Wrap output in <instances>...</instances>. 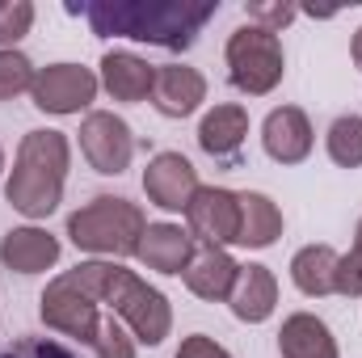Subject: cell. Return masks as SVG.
I'll return each mask as SVG.
<instances>
[{"instance_id":"31","label":"cell","mask_w":362,"mask_h":358,"mask_svg":"<svg viewBox=\"0 0 362 358\" xmlns=\"http://www.w3.org/2000/svg\"><path fill=\"white\" fill-rule=\"evenodd\" d=\"M0 173H4V148H0Z\"/></svg>"},{"instance_id":"23","label":"cell","mask_w":362,"mask_h":358,"mask_svg":"<svg viewBox=\"0 0 362 358\" xmlns=\"http://www.w3.org/2000/svg\"><path fill=\"white\" fill-rule=\"evenodd\" d=\"M34 76H38V68L25 51H0V101H13V97L30 93Z\"/></svg>"},{"instance_id":"5","label":"cell","mask_w":362,"mask_h":358,"mask_svg":"<svg viewBox=\"0 0 362 358\" xmlns=\"http://www.w3.org/2000/svg\"><path fill=\"white\" fill-rule=\"evenodd\" d=\"M38 316L51 333L72 337L81 346H93L97 329H101V304L93 295H85L68 274H55L47 282V291L38 295Z\"/></svg>"},{"instance_id":"16","label":"cell","mask_w":362,"mask_h":358,"mask_svg":"<svg viewBox=\"0 0 362 358\" xmlns=\"http://www.w3.org/2000/svg\"><path fill=\"white\" fill-rule=\"evenodd\" d=\"M228 308L240 325H266L278 312V274L262 262H245L228 295Z\"/></svg>"},{"instance_id":"22","label":"cell","mask_w":362,"mask_h":358,"mask_svg":"<svg viewBox=\"0 0 362 358\" xmlns=\"http://www.w3.org/2000/svg\"><path fill=\"white\" fill-rule=\"evenodd\" d=\"M325 148L337 169H362V114H337L325 131Z\"/></svg>"},{"instance_id":"17","label":"cell","mask_w":362,"mask_h":358,"mask_svg":"<svg viewBox=\"0 0 362 358\" xmlns=\"http://www.w3.org/2000/svg\"><path fill=\"white\" fill-rule=\"evenodd\" d=\"M194 253H198V245H194L189 228L160 219V224H148V232H144V241H139V253H135V258H139L148 270H156V274L181 278L185 266L194 262Z\"/></svg>"},{"instance_id":"9","label":"cell","mask_w":362,"mask_h":358,"mask_svg":"<svg viewBox=\"0 0 362 358\" xmlns=\"http://www.w3.org/2000/svg\"><path fill=\"white\" fill-rule=\"evenodd\" d=\"M198 185L202 181H198L194 161L181 156V152H156L148 161V169H144V194H148V202L160 207V211H169V215H185V207L194 202Z\"/></svg>"},{"instance_id":"6","label":"cell","mask_w":362,"mask_h":358,"mask_svg":"<svg viewBox=\"0 0 362 358\" xmlns=\"http://www.w3.org/2000/svg\"><path fill=\"white\" fill-rule=\"evenodd\" d=\"M97 93H101V81H97L93 68L59 59V64L38 68L34 89H30V101H34V110H42V114L72 118V114H85V110H89L93 101H97Z\"/></svg>"},{"instance_id":"13","label":"cell","mask_w":362,"mask_h":358,"mask_svg":"<svg viewBox=\"0 0 362 358\" xmlns=\"http://www.w3.org/2000/svg\"><path fill=\"white\" fill-rule=\"evenodd\" d=\"M64 245L55 232L38 228V224H21V228H8L0 236V266L13 270V274H47V270L59 262Z\"/></svg>"},{"instance_id":"3","label":"cell","mask_w":362,"mask_h":358,"mask_svg":"<svg viewBox=\"0 0 362 358\" xmlns=\"http://www.w3.org/2000/svg\"><path fill=\"white\" fill-rule=\"evenodd\" d=\"M223 64H228V81L232 89L245 93V97H266L282 85L286 76V51H282V38L245 21L228 34V47H223Z\"/></svg>"},{"instance_id":"20","label":"cell","mask_w":362,"mask_h":358,"mask_svg":"<svg viewBox=\"0 0 362 358\" xmlns=\"http://www.w3.org/2000/svg\"><path fill=\"white\" fill-rule=\"evenodd\" d=\"M240 194V232L236 245L240 249H270L282 236V207L262 190H236Z\"/></svg>"},{"instance_id":"18","label":"cell","mask_w":362,"mask_h":358,"mask_svg":"<svg viewBox=\"0 0 362 358\" xmlns=\"http://www.w3.org/2000/svg\"><path fill=\"white\" fill-rule=\"evenodd\" d=\"M236 274H240V262L228 253V249H202L194 253V262L185 266V291L206 299V304H228L232 287H236Z\"/></svg>"},{"instance_id":"7","label":"cell","mask_w":362,"mask_h":358,"mask_svg":"<svg viewBox=\"0 0 362 358\" xmlns=\"http://www.w3.org/2000/svg\"><path fill=\"white\" fill-rule=\"evenodd\" d=\"M81 156L89 161L93 173L101 178H122L135 161V131L127 118H118L114 110H89L81 118Z\"/></svg>"},{"instance_id":"21","label":"cell","mask_w":362,"mask_h":358,"mask_svg":"<svg viewBox=\"0 0 362 358\" xmlns=\"http://www.w3.org/2000/svg\"><path fill=\"white\" fill-rule=\"evenodd\" d=\"M337 262H341V253L333 245H303L291 258V282H295V291L308 295V299L333 295V287H337Z\"/></svg>"},{"instance_id":"1","label":"cell","mask_w":362,"mask_h":358,"mask_svg":"<svg viewBox=\"0 0 362 358\" xmlns=\"http://www.w3.org/2000/svg\"><path fill=\"white\" fill-rule=\"evenodd\" d=\"M219 0H93L85 4L97 38H131L165 51H189L215 21Z\"/></svg>"},{"instance_id":"10","label":"cell","mask_w":362,"mask_h":358,"mask_svg":"<svg viewBox=\"0 0 362 358\" xmlns=\"http://www.w3.org/2000/svg\"><path fill=\"white\" fill-rule=\"evenodd\" d=\"M64 185H68V178H55V173H47V169H34V165H25V161H13V169H8V178H4V202H8L17 215H25L30 224H38V219H47V215L59 211Z\"/></svg>"},{"instance_id":"2","label":"cell","mask_w":362,"mask_h":358,"mask_svg":"<svg viewBox=\"0 0 362 358\" xmlns=\"http://www.w3.org/2000/svg\"><path fill=\"white\" fill-rule=\"evenodd\" d=\"M144 232H148L144 207L131 202V198H122V194H97V198L81 202V207L68 215V241H72L81 253L105 258V262L135 258Z\"/></svg>"},{"instance_id":"26","label":"cell","mask_w":362,"mask_h":358,"mask_svg":"<svg viewBox=\"0 0 362 358\" xmlns=\"http://www.w3.org/2000/svg\"><path fill=\"white\" fill-rule=\"evenodd\" d=\"M333 295L362 299V219H358V228H354L350 253H341V262H337V287H333Z\"/></svg>"},{"instance_id":"11","label":"cell","mask_w":362,"mask_h":358,"mask_svg":"<svg viewBox=\"0 0 362 358\" xmlns=\"http://www.w3.org/2000/svg\"><path fill=\"white\" fill-rule=\"evenodd\" d=\"M262 148L274 165H303L316 148V131L308 110L299 105H274L262 122Z\"/></svg>"},{"instance_id":"27","label":"cell","mask_w":362,"mask_h":358,"mask_svg":"<svg viewBox=\"0 0 362 358\" xmlns=\"http://www.w3.org/2000/svg\"><path fill=\"white\" fill-rule=\"evenodd\" d=\"M245 17L253 25L270 30V34H282L299 17V4H291V0H253V4H245Z\"/></svg>"},{"instance_id":"15","label":"cell","mask_w":362,"mask_h":358,"mask_svg":"<svg viewBox=\"0 0 362 358\" xmlns=\"http://www.w3.org/2000/svg\"><path fill=\"white\" fill-rule=\"evenodd\" d=\"M249 139V110L240 101H219L198 118V148L215 161H236Z\"/></svg>"},{"instance_id":"24","label":"cell","mask_w":362,"mask_h":358,"mask_svg":"<svg viewBox=\"0 0 362 358\" xmlns=\"http://www.w3.org/2000/svg\"><path fill=\"white\" fill-rule=\"evenodd\" d=\"M38 8L30 0H0V51H17V42L34 30Z\"/></svg>"},{"instance_id":"19","label":"cell","mask_w":362,"mask_h":358,"mask_svg":"<svg viewBox=\"0 0 362 358\" xmlns=\"http://www.w3.org/2000/svg\"><path fill=\"white\" fill-rule=\"evenodd\" d=\"M278 354L282 358H341L333 329L316 312H291L278 329Z\"/></svg>"},{"instance_id":"12","label":"cell","mask_w":362,"mask_h":358,"mask_svg":"<svg viewBox=\"0 0 362 358\" xmlns=\"http://www.w3.org/2000/svg\"><path fill=\"white\" fill-rule=\"evenodd\" d=\"M97 81H101V93H110L114 101L139 105V101H152L156 64H148L135 51H105L97 64Z\"/></svg>"},{"instance_id":"25","label":"cell","mask_w":362,"mask_h":358,"mask_svg":"<svg viewBox=\"0 0 362 358\" xmlns=\"http://www.w3.org/2000/svg\"><path fill=\"white\" fill-rule=\"evenodd\" d=\"M93 354H97V358H135V354H139V342H135V337H131V329L110 312V316H101V329H97Z\"/></svg>"},{"instance_id":"4","label":"cell","mask_w":362,"mask_h":358,"mask_svg":"<svg viewBox=\"0 0 362 358\" xmlns=\"http://www.w3.org/2000/svg\"><path fill=\"white\" fill-rule=\"evenodd\" d=\"M110 312L131 329V337L139 346H165L173 333V304L160 287H152L148 278H139L135 270H122L114 295H110Z\"/></svg>"},{"instance_id":"28","label":"cell","mask_w":362,"mask_h":358,"mask_svg":"<svg viewBox=\"0 0 362 358\" xmlns=\"http://www.w3.org/2000/svg\"><path fill=\"white\" fill-rule=\"evenodd\" d=\"M0 358H81L72 346H64L59 337H17Z\"/></svg>"},{"instance_id":"30","label":"cell","mask_w":362,"mask_h":358,"mask_svg":"<svg viewBox=\"0 0 362 358\" xmlns=\"http://www.w3.org/2000/svg\"><path fill=\"white\" fill-rule=\"evenodd\" d=\"M350 59H354V64L362 68V25L354 30V38H350Z\"/></svg>"},{"instance_id":"29","label":"cell","mask_w":362,"mask_h":358,"mask_svg":"<svg viewBox=\"0 0 362 358\" xmlns=\"http://www.w3.org/2000/svg\"><path fill=\"white\" fill-rule=\"evenodd\" d=\"M173 358H232V350L219 346V342L206 337V333H189V337H181V346H177Z\"/></svg>"},{"instance_id":"14","label":"cell","mask_w":362,"mask_h":358,"mask_svg":"<svg viewBox=\"0 0 362 358\" xmlns=\"http://www.w3.org/2000/svg\"><path fill=\"white\" fill-rule=\"evenodd\" d=\"M206 101V76L189 64H160L156 85H152V105L160 118H189Z\"/></svg>"},{"instance_id":"8","label":"cell","mask_w":362,"mask_h":358,"mask_svg":"<svg viewBox=\"0 0 362 358\" xmlns=\"http://www.w3.org/2000/svg\"><path fill=\"white\" fill-rule=\"evenodd\" d=\"M185 228L202 249H228L240 232V194L228 185H198L194 202L185 207Z\"/></svg>"}]
</instances>
